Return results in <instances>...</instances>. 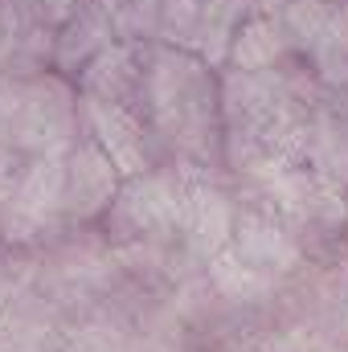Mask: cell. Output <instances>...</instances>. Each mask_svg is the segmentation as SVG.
<instances>
[{"mask_svg":"<svg viewBox=\"0 0 348 352\" xmlns=\"http://www.w3.org/2000/svg\"><path fill=\"white\" fill-rule=\"evenodd\" d=\"M213 74L197 54L156 50V62H144V98L152 107V140L176 148L188 164L209 160L221 144Z\"/></svg>","mask_w":348,"mask_h":352,"instance_id":"6da1fadb","label":"cell"},{"mask_svg":"<svg viewBox=\"0 0 348 352\" xmlns=\"http://www.w3.org/2000/svg\"><path fill=\"white\" fill-rule=\"evenodd\" d=\"M78 127V98L58 74H33L0 87V144L45 156L66 152Z\"/></svg>","mask_w":348,"mask_h":352,"instance_id":"7a4b0ae2","label":"cell"},{"mask_svg":"<svg viewBox=\"0 0 348 352\" xmlns=\"http://www.w3.org/2000/svg\"><path fill=\"white\" fill-rule=\"evenodd\" d=\"M62 164H66V152H45V156H33L29 168L17 176L12 192L0 201V226L8 242L37 238L62 217Z\"/></svg>","mask_w":348,"mask_h":352,"instance_id":"3957f363","label":"cell"},{"mask_svg":"<svg viewBox=\"0 0 348 352\" xmlns=\"http://www.w3.org/2000/svg\"><path fill=\"white\" fill-rule=\"evenodd\" d=\"M180 192H184V180L180 173L164 168H148L140 176H127V184H119L111 209H115V234L127 230V238H152V234H164L176 226V213H180Z\"/></svg>","mask_w":348,"mask_h":352,"instance_id":"277c9868","label":"cell"},{"mask_svg":"<svg viewBox=\"0 0 348 352\" xmlns=\"http://www.w3.org/2000/svg\"><path fill=\"white\" fill-rule=\"evenodd\" d=\"M78 111L90 123V140L107 152V160L119 168V176H140L156 160V140L152 127H144L123 102H98V98H78Z\"/></svg>","mask_w":348,"mask_h":352,"instance_id":"5b68a950","label":"cell"},{"mask_svg":"<svg viewBox=\"0 0 348 352\" xmlns=\"http://www.w3.org/2000/svg\"><path fill=\"white\" fill-rule=\"evenodd\" d=\"M119 184L123 176L107 160V152L94 140H78L74 148H66V164H62V217L90 221L107 213Z\"/></svg>","mask_w":348,"mask_h":352,"instance_id":"8992f818","label":"cell"},{"mask_svg":"<svg viewBox=\"0 0 348 352\" xmlns=\"http://www.w3.org/2000/svg\"><path fill=\"white\" fill-rule=\"evenodd\" d=\"M115 41V25H111V12L98 4V0H83L62 25H54V37H50V66L58 78H78L83 66L90 58Z\"/></svg>","mask_w":348,"mask_h":352,"instance_id":"52a82bcc","label":"cell"},{"mask_svg":"<svg viewBox=\"0 0 348 352\" xmlns=\"http://www.w3.org/2000/svg\"><path fill=\"white\" fill-rule=\"evenodd\" d=\"M78 87L87 98L98 102H123L131 94H144V62H140V41H111L102 45L78 74Z\"/></svg>","mask_w":348,"mask_h":352,"instance_id":"ba28073f","label":"cell"},{"mask_svg":"<svg viewBox=\"0 0 348 352\" xmlns=\"http://www.w3.org/2000/svg\"><path fill=\"white\" fill-rule=\"evenodd\" d=\"M176 226L184 230L188 250H197V254L209 263V258H213V254H221V250H226V242H230L234 209H230V201H226L217 188H209V184H197V188H193V184H184Z\"/></svg>","mask_w":348,"mask_h":352,"instance_id":"9c48e42d","label":"cell"},{"mask_svg":"<svg viewBox=\"0 0 348 352\" xmlns=\"http://www.w3.org/2000/svg\"><path fill=\"white\" fill-rule=\"evenodd\" d=\"M226 250H230L234 258H242L250 270L266 274V278H274L279 270H287V266L295 263V246H291L287 230L274 226V221H266V217H254V213L242 217V221L230 230Z\"/></svg>","mask_w":348,"mask_h":352,"instance_id":"30bf717a","label":"cell"},{"mask_svg":"<svg viewBox=\"0 0 348 352\" xmlns=\"http://www.w3.org/2000/svg\"><path fill=\"white\" fill-rule=\"evenodd\" d=\"M287 37H283V25L274 12H250L234 37H230V50H226V62L234 70H274L283 66L287 58Z\"/></svg>","mask_w":348,"mask_h":352,"instance_id":"8fae6325","label":"cell"},{"mask_svg":"<svg viewBox=\"0 0 348 352\" xmlns=\"http://www.w3.org/2000/svg\"><path fill=\"white\" fill-rule=\"evenodd\" d=\"M312 70L324 87H348V0H332L316 45L307 50Z\"/></svg>","mask_w":348,"mask_h":352,"instance_id":"7c38bea8","label":"cell"},{"mask_svg":"<svg viewBox=\"0 0 348 352\" xmlns=\"http://www.w3.org/2000/svg\"><path fill=\"white\" fill-rule=\"evenodd\" d=\"M180 54H197L201 45V0H160L156 12V45Z\"/></svg>","mask_w":348,"mask_h":352,"instance_id":"4fadbf2b","label":"cell"},{"mask_svg":"<svg viewBox=\"0 0 348 352\" xmlns=\"http://www.w3.org/2000/svg\"><path fill=\"white\" fill-rule=\"evenodd\" d=\"M328 4L332 0H287L274 16L283 25V37H287V50L291 54H307L324 29V16H328Z\"/></svg>","mask_w":348,"mask_h":352,"instance_id":"5bb4252c","label":"cell"},{"mask_svg":"<svg viewBox=\"0 0 348 352\" xmlns=\"http://www.w3.org/2000/svg\"><path fill=\"white\" fill-rule=\"evenodd\" d=\"M98 4H102V8H107V12H111V16H115V12H119V8H127V4H131V0H98Z\"/></svg>","mask_w":348,"mask_h":352,"instance_id":"9a60e30c","label":"cell"}]
</instances>
